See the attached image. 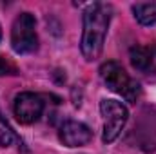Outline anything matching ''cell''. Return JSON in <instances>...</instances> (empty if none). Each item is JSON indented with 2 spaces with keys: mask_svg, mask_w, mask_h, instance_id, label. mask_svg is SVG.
Segmentation results:
<instances>
[{
  "mask_svg": "<svg viewBox=\"0 0 156 154\" xmlns=\"http://www.w3.org/2000/svg\"><path fill=\"white\" fill-rule=\"evenodd\" d=\"M133 13H134L136 20L142 26H154L156 24V2H151V4H134L133 5Z\"/></svg>",
  "mask_w": 156,
  "mask_h": 154,
  "instance_id": "ba28073f",
  "label": "cell"
},
{
  "mask_svg": "<svg viewBox=\"0 0 156 154\" xmlns=\"http://www.w3.org/2000/svg\"><path fill=\"white\" fill-rule=\"evenodd\" d=\"M13 111H15V118L20 123L31 125V123L38 121L42 113H44V100L40 94L24 91V93L16 94L15 103H13Z\"/></svg>",
  "mask_w": 156,
  "mask_h": 154,
  "instance_id": "5b68a950",
  "label": "cell"
},
{
  "mask_svg": "<svg viewBox=\"0 0 156 154\" xmlns=\"http://www.w3.org/2000/svg\"><path fill=\"white\" fill-rule=\"evenodd\" d=\"M11 47L16 54H29L38 49L37 20L31 13H20L11 27Z\"/></svg>",
  "mask_w": 156,
  "mask_h": 154,
  "instance_id": "3957f363",
  "label": "cell"
},
{
  "mask_svg": "<svg viewBox=\"0 0 156 154\" xmlns=\"http://www.w3.org/2000/svg\"><path fill=\"white\" fill-rule=\"evenodd\" d=\"M129 60H131V65L144 75L156 73V44L133 45L129 51Z\"/></svg>",
  "mask_w": 156,
  "mask_h": 154,
  "instance_id": "52a82bcc",
  "label": "cell"
},
{
  "mask_svg": "<svg viewBox=\"0 0 156 154\" xmlns=\"http://www.w3.org/2000/svg\"><path fill=\"white\" fill-rule=\"evenodd\" d=\"M100 76L104 80V83H105L113 93L120 94L125 102L134 103V102L138 100V96H140V85L125 73V69H123L118 62L109 60V62L102 64V67H100Z\"/></svg>",
  "mask_w": 156,
  "mask_h": 154,
  "instance_id": "7a4b0ae2",
  "label": "cell"
},
{
  "mask_svg": "<svg viewBox=\"0 0 156 154\" xmlns=\"http://www.w3.org/2000/svg\"><path fill=\"white\" fill-rule=\"evenodd\" d=\"M15 76V75H18V67L9 60V58H5V56H2L0 54V76Z\"/></svg>",
  "mask_w": 156,
  "mask_h": 154,
  "instance_id": "9c48e42d",
  "label": "cell"
},
{
  "mask_svg": "<svg viewBox=\"0 0 156 154\" xmlns=\"http://www.w3.org/2000/svg\"><path fill=\"white\" fill-rule=\"evenodd\" d=\"M100 113H102V118H104L102 142L104 143H113L120 136V132L123 131L125 123H127L129 111L122 102L105 98V100L100 102Z\"/></svg>",
  "mask_w": 156,
  "mask_h": 154,
  "instance_id": "277c9868",
  "label": "cell"
},
{
  "mask_svg": "<svg viewBox=\"0 0 156 154\" xmlns=\"http://www.w3.org/2000/svg\"><path fill=\"white\" fill-rule=\"evenodd\" d=\"M58 138L66 147H82L87 145L93 140V132L91 129L82 123V121H75V120H67L62 123L60 131H58Z\"/></svg>",
  "mask_w": 156,
  "mask_h": 154,
  "instance_id": "8992f818",
  "label": "cell"
},
{
  "mask_svg": "<svg viewBox=\"0 0 156 154\" xmlns=\"http://www.w3.org/2000/svg\"><path fill=\"white\" fill-rule=\"evenodd\" d=\"M111 24V7L102 2H94L87 5L83 11V29L80 40V51L87 62H94L100 58L104 51V44L107 37V29Z\"/></svg>",
  "mask_w": 156,
  "mask_h": 154,
  "instance_id": "6da1fadb",
  "label": "cell"
},
{
  "mask_svg": "<svg viewBox=\"0 0 156 154\" xmlns=\"http://www.w3.org/2000/svg\"><path fill=\"white\" fill-rule=\"evenodd\" d=\"M0 40H2V27H0Z\"/></svg>",
  "mask_w": 156,
  "mask_h": 154,
  "instance_id": "30bf717a",
  "label": "cell"
}]
</instances>
